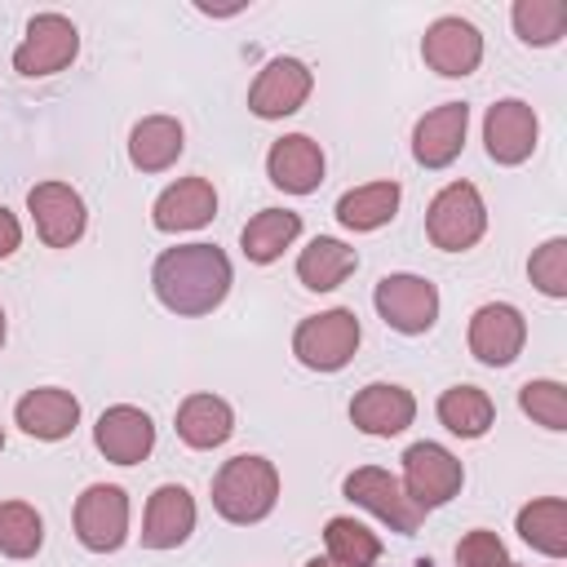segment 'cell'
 I'll return each mask as SVG.
<instances>
[{
    "label": "cell",
    "mask_w": 567,
    "mask_h": 567,
    "mask_svg": "<svg viewBox=\"0 0 567 567\" xmlns=\"http://www.w3.org/2000/svg\"><path fill=\"white\" fill-rule=\"evenodd\" d=\"M44 545V523L27 501H0V554L31 558Z\"/></svg>",
    "instance_id": "cell-31"
},
{
    "label": "cell",
    "mask_w": 567,
    "mask_h": 567,
    "mask_svg": "<svg viewBox=\"0 0 567 567\" xmlns=\"http://www.w3.org/2000/svg\"><path fill=\"white\" fill-rule=\"evenodd\" d=\"M399 182H368V186H354L337 199V221L346 230H377L385 226L394 213H399Z\"/></svg>",
    "instance_id": "cell-25"
},
{
    "label": "cell",
    "mask_w": 567,
    "mask_h": 567,
    "mask_svg": "<svg viewBox=\"0 0 567 567\" xmlns=\"http://www.w3.org/2000/svg\"><path fill=\"white\" fill-rule=\"evenodd\" d=\"M213 213H217V190H213V182H208V177H182V182H173V186L155 199L151 221H155V230L177 235V230H199V226H208Z\"/></svg>",
    "instance_id": "cell-21"
},
{
    "label": "cell",
    "mask_w": 567,
    "mask_h": 567,
    "mask_svg": "<svg viewBox=\"0 0 567 567\" xmlns=\"http://www.w3.org/2000/svg\"><path fill=\"white\" fill-rule=\"evenodd\" d=\"M182 146H186V133H182V124H177L173 115H146V120H137L133 133H128V159H133V168H142V173H164V168H173L177 155H182Z\"/></svg>",
    "instance_id": "cell-23"
},
{
    "label": "cell",
    "mask_w": 567,
    "mask_h": 567,
    "mask_svg": "<svg viewBox=\"0 0 567 567\" xmlns=\"http://www.w3.org/2000/svg\"><path fill=\"white\" fill-rule=\"evenodd\" d=\"M279 501V470L266 456H230L213 478V509L235 523H261Z\"/></svg>",
    "instance_id": "cell-2"
},
{
    "label": "cell",
    "mask_w": 567,
    "mask_h": 567,
    "mask_svg": "<svg viewBox=\"0 0 567 567\" xmlns=\"http://www.w3.org/2000/svg\"><path fill=\"white\" fill-rule=\"evenodd\" d=\"M372 301H377V315L385 319V328H394L403 337H421L439 319V288L421 275H385L377 284Z\"/></svg>",
    "instance_id": "cell-7"
},
{
    "label": "cell",
    "mask_w": 567,
    "mask_h": 567,
    "mask_svg": "<svg viewBox=\"0 0 567 567\" xmlns=\"http://www.w3.org/2000/svg\"><path fill=\"white\" fill-rule=\"evenodd\" d=\"M354 266H359V252H354L350 244H341V239H332V235H319V239H310V244L301 248V257H297V279H301L310 292H332V288H341V284L354 275Z\"/></svg>",
    "instance_id": "cell-24"
},
{
    "label": "cell",
    "mask_w": 567,
    "mask_h": 567,
    "mask_svg": "<svg viewBox=\"0 0 567 567\" xmlns=\"http://www.w3.org/2000/svg\"><path fill=\"white\" fill-rule=\"evenodd\" d=\"M487 230V208H483V195L478 186L470 182H447L434 199H430V213H425V235L434 248L443 252H465L483 239Z\"/></svg>",
    "instance_id": "cell-3"
},
{
    "label": "cell",
    "mask_w": 567,
    "mask_h": 567,
    "mask_svg": "<svg viewBox=\"0 0 567 567\" xmlns=\"http://www.w3.org/2000/svg\"><path fill=\"white\" fill-rule=\"evenodd\" d=\"M195 532V496L182 483H164L146 501L142 518V545L146 549H177Z\"/></svg>",
    "instance_id": "cell-19"
},
{
    "label": "cell",
    "mask_w": 567,
    "mask_h": 567,
    "mask_svg": "<svg viewBox=\"0 0 567 567\" xmlns=\"http://www.w3.org/2000/svg\"><path fill=\"white\" fill-rule=\"evenodd\" d=\"M297 235H301V217H297V213H288V208H261V213L244 226L239 244H244V257H248V261L270 266L275 257H284V248H288Z\"/></svg>",
    "instance_id": "cell-26"
},
{
    "label": "cell",
    "mask_w": 567,
    "mask_h": 567,
    "mask_svg": "<svg viewBox=\"0 0 567 567\" xmlns=\"http://www.w3.org/2000/svg\"><path fill=\"white\" fill-rule=\"evenodd\" d=\"M323 540H328V558L341 567H372L381 558V540L354 518H328Z\"/></svg>",
    "instance_id": "cell-30"
},
{
    "label": "cell",
    "mask_w": 567,
    "mask_h": 567,
    "mask_svg": "<svg viewBox=\"0 0 567 567\" xmlns=\"http://www.w3.org/2000/svg\"><path fill=\"white\" fill-rule=\"evenodd\" d=\"M527 275H532V284H536L545 297H567V239H563V235L545 239V244L532 252Z\"/></svg>",
    "instance_id": "cell-33"
},
{
    "label": "cell",
    "mask_w": 567,
    "mask_h": 567,
    "mask_svg": "<svg viewBox=\"0 0 567 567\" xmlns=\"http://www.w3.org/2000/svg\"><path fill=\"white\" fill-rule=\"evenodd\" d=\"M536 137H540V120L536 111L523 102V97H501L487 106L483 115V146L496 164L514 168L523 164L532 151H536Z\"/></svg>",
    "instance_id": "cell-10"
},
{
    "label": "cell",
    "mask_w": 567,
    "mask_h": 567,
    "mask_svg": "<svg viewBox=\"0 0 567 567\" xmlns=\"http://www.w3.org/2000/svg\"><path fill=\"white\" fill-rule=\"evenodd\" d=\"M18 244H22V226H18V217L0 204V257H13Z\"/></svg>",
    "instance_id": "cell-35"
},
{
    "label": "cell",
    "mask_w": 567,
    "mask_h": 567,
    "mask_svg": "<svg viewBox=\"0 0 567 567\" xmlns=\"http://www.w3.org/2000/svg\"><path fill=\"white\" fill-rule=\"evenodd\" d=\"M0 346H4V310H0Z\"/></svg>",
    "instance_id": "cell-37"
},
{
    "label": "cell",
    "mask_w": 567,
    "mask_h": 567,
    "mask_svg": "<svg viewBox=\"0 0 567 567\" xmlns=\"http://www.w3.org/2000/svg\"><path fill=\"white\" fill-rule=\"evenodd\" d=\"M235 430V412L226 399L217 394H190L182 399L177 408V439L195 452H208V447H221Z\"/></svg>",
    "instance_id": "cell-22"
},
{
    "label": "cell",
    "mask_w": 567,
    "mask_h": 567,
    "mask_svg": "<svg viewBox=\"0 0 567 567\" xmlns=\"http://www.w3.org/2000/svg\"><path fill=\"white\" fill-rule=\"evenodd\" d=\"M518 408L545 430H567V385L558 381H527L518 390Z\"/></svg>",
    "instance_id": "cell-32"
},
{
    "label": "cell",
    "mask_w": 567,
    "mask_h": 567,
    "mask_svg": "<svg viewBox=\"0 0 567 567\" xmlns=\"http://www.w3.org/2000/svg\"><path fill=\"white\" fill-rule=\"evenodd\" d=\"M456 563H461V567H509V554H505V545H501L496 532L474 527V532L461 536V545H456Z\"/></svg>",
    "instance_id": "cell-34"
},
{
    "label": "cell",
    "mask_w": 567,
    "mask_h": 567,
    "mask_svg": "<svg viewBox=\"0 0 567 567\" xmlns=\"http://www.w3.org/2000/svg\"><path fill=\"white\" fill-rule=\"evenodd\" d=\"M439 421L452 434H461V439H483L492 430V421H496V408H492L487 390H478V385H452V390L439 394Z\"/></svg>",
    "instance_id": "cell-28"
},
{
    "label": "cell",
    "mask_w": 567,
    "mask_h": 567,
    "mask_svg": "<svg viewBox=\"0 0 567 567\" xmlns=\"http://www.w3.org/2000/svg\"><path fill=\"white\" fill-rule=\"evenodd\" d=\"M306 567H341V563H332V558H310Z\"/></svg>",
    "instance_id": "cell-36"
},
{
    "label": "cell",
    "mask_w": 567,
    "mask_h": 567,
    "mask_svg": "<svg viewBox=\"0 0 567 567\" xmlns=\"http://www.w3.org/2000/svg\"><path fill=\"white\" fill-rule=\"evenodd\" d=\"M151 284L173 315H213L230 292V257L217 244H177L155 257Z\"/></svg>",
    "instance_id": "cell-1"
},
{
    "label": "cell",
    "mask_w": 567,
    "mask_h": 567,
    "mask_svg": "<svg viewBox=\"0 0 567 567\" xmlns=\"http://www.w3.org/2000/svg\"><path fill=\"white\" fill-rule=\"evenodd\" d=\"M465 128H470V106L465 102H443L434 111H425L412 128V155L425 168H447L461 146H465Z\"/></svg>",
    "instance_id": "cell-17"
},
{
    "label": "cell",
    "mask_w": 567,
    "mask_h": 567,
    "mask_svg": "<svg viewBox=\"0 0 567 567\" xmlns=\"http://www.w3.org/2000/svg\"><path fill=\"white\" fill-rule=\"evenodd\" d=\"M399 483L421 509H439L461 492L465 470L443 443H412L403 452V478Z\"/></svg>",
    "instance_id": "cell-8"
},
{
    "label": "cell",
    "mask_w": 567,
    "mask_h": 567,
    "mask_svg": "<svg viewBox=\"0 0 567 567\" xmlns=\"http://www.w3.org/2000/svg\"><path fill=\"white\" fill-rule=\"evenodd\" d=\"M27 208L35 217V230L49 248H71L80 235H84V199L80 190H71L66 182H35L27 190Z\"/></svg>",
    "instance_id": "cell-13"
},
{
    "label": "cell",
    "mask_w": 567,
    "mask_h": 567,
    "mask_svg": "<svg viewBox=\"0 0 567 567\" xmlns=\"http://www.w3.org/2000/svg\"><path fill=\"white\" fill-rule=\"evenodd\" d=\"M93 443H97V452H102L106 461H115V465H137V461H146L151 447H155V425H151V416H146L142 408L115 403V408H106V412L97 416Z\"/></svg>",
    "instance_id": "cell-15"
},
{
    "label": "cell",
    "mask_w": 567,
    "mask_h": 567,
    "mask_svg": "<svg viewBox=\"0 0 567 567\" xmlns=\"http://www.w3.org/2000/svg\"><path fill=\"white\" fill-rule=\"evenodd\" d=\"M518 536L540 549L545 558H563L567 554V501L563 496H540L532 505L518 509Z\"/></svg>",
    "instance_id": "cell-27"
},
{
    "label": "cell",
    "mask_w": 567,
    "mask_h": 567,
    "mask_svg": "<svg viewBox=\"0 0 567 567\" xmlns=\"http://www.w3.org/2000/svg\"><path fill=\"white\" fill-rule=\"evenodd\" d=\"M266 173H270V182H275L279 190H288V195H310V190H319V182H323V151H319L315 137L288 133V137H279V142L270 146Z\"/></svg>",
    "instance_id": "cell-20"
},
{
    "label": "cell",
    "mask_w": 567,
    "mask_h": 567,
    "mask_svg": "<svg viewBox=\"0 0 567 567\" xmlns=\"http://www.w3.org/2000/svg\"><path fill=\"white\" fill-rule=\"evenodd\" d=\"M421 58H425L430 71L461 80V75H470V71L483 62V35H478V27L465 22V18H439V22L425 27Z\"/></svg>",
    "instance_id": "cell-14"
},
{
    "label": "cell",
    "mask_w": 567,
    "mask_h": 567,
    "mask_svg": "<svg viewBox=\"0 0 567 567\" xmlns=\"http://www.w3.org/2000/svg\"><path fill=\"white\" fill-rule=\"evenodd\" d=\"M0 447H4V430H0Z\"/></svg>",
    "instance_id": "cell-38"
},
{
    "label": "cell",
    "mask_w": 567,
    "mask_h": 567,
    "mask_svg": "<svg viewBox=\"0 0 567 567\" xmlns=\"http://www.w3.org/2000/svg\"><path fill=\"white\" fill-rule=\"evenodd\" d=\"M359 315L337 306V310H323V315H310L297 323L292 332V354L310 368V372H337L354 359L359 350Z\"/></svg>",
    "instance_id": "cell-4"
},
{
    "label": "cell",
    "mask_w": 567,
    "mask_h": 567,
    "mask_svg": "<svg viewBox=\"0 0 567 567\" xmlns=\"http://www.w3.org/2000/svg\"><path fill=\"white\" fill-rule=\"evenodd\" d=\"M75 536L93 554H115L128 536V496L115 483H93L75 501Z\"/></svg>",
    "instance_id": "cell-9"
},
{
    "label": "cell",
    "mask_w": 567,
    "mask_h": 567,
    "mask_svg": "<svg viewBox=\"0 0 567 567\" xmlns=\"http://www.w3.org/2000/svg\"><path fill=\"white\" fill-rule=\"evenodd\" d=\"M527 341V319L509 301H487L470 315V354L487 368H505L523 354Z\"/></svg>",
    "instance_id": "cell-11"
},
{
    "label": "cell",
    "mask_w": 567,
    "mask_h": 567,
    "mask_svg": "<svg viewBox=\"0 0 567 567\" xmlns=\"http://www.w3.org/2000/svg\"><path fill=\"white\" fill-rule=\"evenodd\" d=\"M315 75L301 58H275L261 66V75L248 89V111L257 120H284L292 111H301V102L310 97Z\"/></svg>",
    "instance_id": "cell-12"
},
{
    "label": "cell",
    "mask_w": 567,
    "mask_h": 567,
    "mask_svg": "<svg viewBox=\"0 0 567 567\" xmlns=\"http://www.w3.org/2000/svg\"><path fill=\"white\" fill-rule=\"evenodd\" d=\"M509 567H514V563H509Z\"/></svg>",
    "instance_id": "cell-39"
},
{
    "label": "cell",
    "mask_w": 567,
    "mask_h": 567,
    "mask_svg": "<svg viewBox=\"0 0 567 567\" xmlns=\"http://www.w3.org/2000/svg\"><path fill=\"white\" fill-rule=\"evenodd\" d=\"M416 416V399L412 390L394 385V381H372L363 385L354 399H350V421L354 430L372 434V439H390V434H403Z\"/></svg>",
    "instance_id": "cell-16"
},
{
    "label": "cell",
    "mask_w": 567,
    "mask_h": 567,
    "mask_svg": "<svg viewBox=\"0 0 567 567\" xmlns=\"http://www.w3.org/2000/svg\"><path fill=\"white\" fill-rule=\"evenodd\" d=\"M341 492L354 505H363L368 514H377L381 523H390V532H403V536H412L421 527V518H425V509L403 492V483L390 470H377V465L350 470L346 483H341Z\"/></svg>",
    "instance_id": "cell-6"
},
{
    "label": "cell",
    "mask_w": 567,
    "mask_h": 567,
    "mask_svg": "<svg viewBox=\"0 0 567 567\" xmlns=\"http://www.w3.org/2000/svg\"><path fill=\"white\" fill-rule=\"evenodd\" d=\"M13 421L22 425V434L40 439V443H58L75 430L80 421V399L71 390H58V385H40V390H27L13 408Z\"/></svg>",
    "instance_id": "cell-18"
},
{
    "label": "cell",
    "mask_w": 567,
    "mask_h": 567,
    "mask_svg": "<svg viewBox=\"0 0 567 567\" xmlns=\"http://www.w3.org/2000/svg\"><path fill=\"white\" fill-rule=\"evenodd\" d=\"M509 18H514L518 40L523 44H536V49L558 44L567 35V4L563 0H518Z\"/></svg>",
    "instance_id": "cell-29"
},
{
    "label": "cell",
    "mask_w": 567,
    "mask_h": 567,
    "mask_svg": "<svg viewBox=\"0 0 567 567\" xmlns=\"http://www.w3.org/2000/svg\"><path fill=\"white\" fill-rule=\"evenodd\" d=\"M80 53V31L71 18L62 13H35L27 22V35L22 44L13 49V71L27 75V80H40V75H58L62 66H71Z\"/></svg>",
    "instance_id": "cell-5"
}]
</instances>
